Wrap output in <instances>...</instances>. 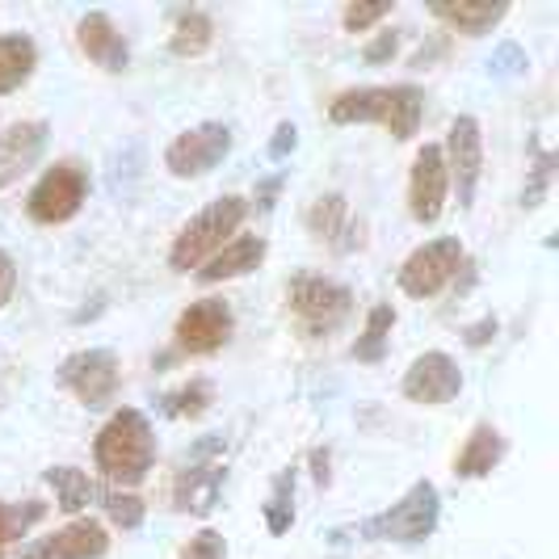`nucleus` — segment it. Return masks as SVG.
Returning <instances> with one entry per match:
<instances>
[{"mask_svg": "<svg viewBox=\"0 0 559 559\" xmlns=\"http://www.w3.org/2000/svg\"><path fill=\"white\" fill-rule=\"evenodd\" d=\"M425 114V93L417 84H366V88H345L329 102V122L354 127V122H374L392 140H413Z\"/></svg>", "mask_w": 559, "mask_h": 559, "instance_id": "f257e3e1", "label": "nucleus"}, {"mask_svg": "<svg viewBox=\"0 0 559 559\" xmlns=\"http://www.w3.org/2000/svg\"><path fill=\"white\" fill-rule=\"evenodd\" d=\"M93 459H97V472L110 484L135 488L147 479L152 463H156V433L140 408H118L102 425V433L93 442Z\"/></svg>", "mask_w": 559, "mask_h": 559, "instance_id": "f03ea898", "label": "nucleus"}, {"mask_svg": "<svg viewBox=\"0 0 559 559\" xmlns=\"http://www.w3.org/2000/svg\"><path fill=\"white\" fill-rule=\"evenodd\" d=\"M245 219H249V202L240 194L215 198L206 211H198L194 219L177 231V240H173V249H168V265H173L177 274L202 270V265L240 231Z\"/></svg>", "mask_w": 559, "mask_h": 559, "instance_id": "7ed1b4c3", "label": "nucleus"}, {"mask_svg": "<svg viewBox=\"0 0 559 559\" xmlns=\"http://www.w3.org/2000/svg\"><path fill=\"white\" fill-rule=\"evenodd\" d=\"M224 454H227L224 433H206V438L194 442V450L181 459L177 479H173V509H177V513H194V518L215 513V504H219L224 484H227Z\"/></svg>", "mask_w": 559, "mask_h": 559, "instance_id": "20e7f679", "label": "nucleus"}, {"mask_svg": "<svg viewBox=\"0 0 559 559\" xmlns=\"http://www.w3.org/2000/svg\"><path fill=\"white\" fill-rule=\"evenodd\" d=\"M438 518H442L438 488L429 479H417L392 509L358 522L354 538H366V543H425L429 534L438 531Z\"/></svg>", "mask_w": 559, "mask_h": 559, "instance_id": "39448f33", "label": "nucleus"}, {"mask_svg": "<svg viewBox=\"0 0 559 559\" xmlns=\"http://www.w3.org/2000/svg\"><path fill=\"white\" fill-rule=\"evenodd\" d=\"M286 308L295 316L299 333L316 341V336L336 333L349 311H354V295L349 286H341L333 278H320V274H295L290 286H286Z\"/></svg>", "mask_w": 559, "mask_h": 559, "instance_id": "423d86ee", "label": "nucleus"}, {"mask_svg": "<svg viewBox=\"0 0 559 559\" xmlns=\"http://www.w3.org/2000/svg\"><path fill=\"white\" fill-rule=\"evenodd\" d=\"M84 194H88V173H84V165L81 160H59V165L47 168V173L38 177V186L29 190L26 211H29V219L43 227L68 224L84 206Z\"/></svg>", "mask_w": 559, "mask_h": 559, "instance_id": "0eeeda50", "label": "nucleus"}, {"mask_svg": "<svg viewBox=\"0 0 559 559\" xmlns=\"http://www.w3.org/2000/svg\"><path fill=\"white\" fill-rule=\"evenodd\" d=\"M467 252L454 236H442V240H429L420 245L417 252H408V261L400 265V290L413 295V299H433L442 295L450 282L459 278Z\"/></svg>", "mask_w": 559, "mask_h": 559, "instance_id": "6e6552de", "label": "nucleus"}, {"mask_svg": "<svg viewBox=\"0 0 559 559\" xmlns=\"http://www.w3.org/2000/svg\"><path fill=\"white\" fill-rule=\"evenodd\" d=\"M59 388H68V392L81 400L84 408H110L114 395H118V383H122V374H118V358H114V349H81V354H72V358H63L56 370Z\"/></svg>", "mask_w": 559, "mask_h": 559, "instance_id": "1a4fd4ad", "label": "nucleus"}, {"mask_svg": "<svg viewBox=\"0 0 559 559\" xmlns=\"http://www.w3.org/2000/svg\"><path fill=\"white\" fill-rule=\"evenodd\" d=\"M231 152V127L227 122H202L194 131H181L165 147V168L177 181H194L206 177L211 168H219Z\"/></svg>", "mask_w": 559, "mask_h": 559, "instance_id": "9d476101", "label": "nucleus"}, {"mask_svg": "<svg viewBox=\"0 0 559 559\" xmlns=\"http://www.w3.org/2000/svg\"><path fill=\"white\" fill-rule=\"evenodd\" d=\"M442 160H447V177L454 181L459 206L467 211V206L476 202L479 173H484V135H479V122L472 118V114H459V118L450 122Z\"/></svg>", "mask_w": 559, "mask_h": 559, "instance_id": "9b49d317", "label": "nucleus"}, {"mask_svg": "<svg viewBox=\"0 0 559 559\" xmlns=\"http://www.w3.org/2000/svg\"><path fill=\"white\" fill-rule=\"evenodd\" d=\"M236 329V316L224 299H198L190 308L177 316V329H173V341L181 354L190 358H206L215 349H224L227 336Z\"/></svg>", "mask_w": 559, "mask_h": 559, "instance_id": "f8f14e48", "label": "nucleus"}, {"mask_svg": "<svg viewBox=\"0 0 559 559\" xmlns=\"http://www.w3.org/2000/svg\"><path fill=\"white\" fill-rule=\"evenodd\" d=\"M447 160H442V147L438 143H425L417 156H413V173H408V215L417 224H438L442 211H447Z\"/></svg>", "mask_w": 559, "mask_h": 559, "instance_id": "ddd939ff", "label": "nucleus"}, {"mask_svg": "<svg viewBox=\"0 0 559 559\" xmlns=\"http://www.w3.org/2000/svg\"><path fill=\"white\" fill-rule=\"evenodd\" d=\"M400 392H404V400H413V404L438 408V404H450L454 395L463 392V370H459V362L450 354L429 349V354H420L417 362L408 366Z\"/></svg>", "mask_w": 559, "mask_h": 559, "instance_id": "4468645a", "label": "nucleus"}, {"mask_svg": "<svg viewBox=\"0 0 559 559\" xmlns=\"http://www.w3.org/2000/svg\"><path fill=\"white\" fill-rule=\"evenodd\" d=\"M106 551H110L106 526L93 522V518H76V522H68V526L56 531L51 538L29 543L22 559H102Z\"/></svg>", "mask_w": 559, "mask_h": 559, "instance_id": "2eb2a0df", "label": "nucleus"}, {"mask_svg": "<svg viewBox=\"0 0 559 559\" xmlns=\"http://www.w3.org/2000/svg\"><path fill=\"white\" fill-rule=\"evenodd\" d=\"M47 122H13L0 131V190H9L38 165V156L47 152Z\"/></svg>", "mask_w": 559, "mask_h": 559, "instance_id": "dca6fc26", "label": "nucleus"}, {"mask_svg": "<svg viewBox=\"0 0 559 559\" xmlns=\"http://www.w3.org/2000/svg\"><path fill=\"white\" fill-rule=\"evenodd\" d=\"M308 231L320 240V245H329L333 252L362 249V224L349 215L345 194L316 198V202H311V211H308Z\"/></svg>", "mask_w": 559, "mask_h": 559, "instance_id": "f3484780", "label": "nucleus"}, {"mask_svg": "<svg viewBox=\"0 0 559 559\" xmlns=\"http://www.w3.org/2000/svg\"><path fill=\"white\" fill-rule=\"evenodd\" d=\"M76 47H81L97 68H106V72H127V68H131L127 38L118 34V26L110 22V13H102V9H93V13L81 17V26H76Z\"/></svg>", "mask_w": 559, "mask_h": 559, "instance_id": "a211bd4d", "label": "nucleus"}, {"mask_svg": "<svg viewBox=\"0 0 559 559\" xmlns=\"http://www.w3.org/2000/svg\"><path fill=\"white\" fill-rule=\"evenodd\" d=\"M261 261H265V240H261V236H231L224 249L198 270V278L206 282V286H215V282L252 274Z\"/></svg>", "mask_w": 559, "mask_h": 559, "instance_id": "6ab92c4d", "label": "nucleus"}, {"mask_svg": "<svg viewBox=\"0 0 559 559\" xmlns=\"http://www.w3.org/2000/svg\"><path fill=\"white\" fill-rule=\"evenodd\" d=\"M429 13L438 22H447L454 34H467V38H484L492 34V26H501L509 4L504 0H463V4H429Z\"/></svg>", "mask_w": 559, "mask_h": 559, "instance_id": "aec40b11", "label": "nucleus"}, {"mask_svg": "<svg viewBox=\"0 0 559 559\" xmlns=\"http://www.w3.org/2000/svg\"><path fill=\"white\" fill-rule=\"evenodd\" d=\"M501 459H504L501 429H497V425H488V420H479L476 429H472V438H467V447L459 450V459H454V476L459 479H484L501 467Z\"/></svg>", "mask_w": 559, "mask_h": 559, "instance_id": "412c9836", "label": "nucleus"}, {"mask_svg": "<svg viewBox=\"0 0 559 559\" xmlns=\"http://www.w3.org/2000/svg\"><path fill=\"white\" fill-rule=\"evenodd\" d=\"M38 68V47L29 43L26 34H4L0 38V97L22 88Z\"/></svg>", "mask_w": 559, "mask_h": 559, "instance_id": "4be33fe9", "label": "nucleus"}, {"mask_svg": "<svg viewBox=\"0 0 559 559\" xmlns=\"http://www.w3.org/2000/svg\"><path fill=\"white\" fill-rule=\"evenodd\" d=\"M211 43H215V22L202 13V9H186L177 22H173V38H168V47H173V56L177 59H198L211 51Z\"/></svg>", "mask_w": 559, "mask_h": 559, "instance_id": "5701e85b", "label": "nucleus"}, {"mask_svg": "<svg viewBox=\"0 0 559 559\" xmlns=\"http://www.w3.org/2000/svg\"><path fill=\"white\" fill-rule=\"evenodd\" d=\"M47 484L56 488V504L63 513H81L93 501H102V488L84 476L81 467H47Z\"/></svg>", "mask_w": 559, "mask_h": 559, "instance_id": "b1692460", "label": "nucleus"}, {"mask_svg": "<svg viewBox=\"0 0 559 559\" xmlns=\"http://www.w3.org/2000/svg\"><path fill=\"white\" fill-rule=\"evenodd\" d=\"M392 329H395V308H392V304H379V308H370L362 336L354 341V349H349V354H354L358 362H383Z\"/></svg>", "mask_w": 559, "mask_h": 559, "instance_id": "393cba45", "label": "nucleus"}, {"mask_svg": "<svg viewBox=\"0 0 559 559\" xmlns=\"http://www.w3.org/2000/svg\"><path fill=\"white\" fill-rule=\"evenodd\" d=\"M43 518H47V504L43 501H22V504L0 501V556L13 551Z\"/></svg>", "mask_w": 559, "mask_h": 559, "instance_id": "a878e982", "label": "nucleus"}, {"mask_svg": "<svg viewBox=\"0 0 559 559\" xmlns=\"http://www.w3.org/2000/svg\"><path fill=\"white\" fill-rule=\"evenodd\" d=\"M211 400H215V388H211L206 379H194V383H186V388H177V392L160 395V413L173 420H194L211 408Z\"/></svg>", "mask_w": 559, "mask_h": 559, "instance_id": "bb28decb", "label": "nucleus"}, {"mask_svg": "<svg viewBox=\"0 0 559 559\" xmlns=\"http://www.w3.org/2000/svg\"><path fill=\"white\" fill-rule=\"evenodd\" d=\"M295 526V467L278 472L274 488H270V501H265V531L286 534Z\"/></svg>", "mask_w": 559, "mask_h": 559, "instance_id": "cd10ccee", "label": "nucleus"}, {"mask_svg": "<svg viewBox=\"0 0 559 559\" xmlns=\"http://www.w3.org/2000/svg\"><path fill=\"white\" fill-rule=\"evenodd\" d=\"M102 504H106V518H110L118 531H140L143 518H147V504L135 497V492H102Z\"/></svg>", "mask_w": 559, "mask_h": 559, "instance_id": "c85d7f7f", "label": "nucleus"}, {"mask_svg": "<svg viewBox=\"0 0 559 559\" xmlns=\"http://www.w3.org/2000/svg\"><path fill=\"white\" fill-rule=\"evenodd\" d=\"M531 68V59H526V51L518 47V43H501L497 51H492V59H488V72L497 76V81H513V76H522Z\"/></svg>", "mask_w": 559, "mask_h": 559, "instance_id": "c756f323", "label": "nucleus"}, {"mask_svg": "<svg viewBox=\"0 0 559 559\" xmlns=\"http://www.w3.org/2000/svg\"><path fill=\"white\" fill-rule=\"evenodd\" d=\"M383 17H392V0H379V4H345L341 26L349 29V34H362V29H370L374 22H383Z\"/></svg>", "mask_w": 559, "mask_h": 559, "instance_id": "7c9ffc66", "label": "nucleus"}, {"mask_svg": "<svg viewBox=\"0 0 559 559\" xmlns=\"http://www.w3.org/2000/svg\"><path fill=\"white\" fill-rule=\"evenodd\" d=\"M551 168H556V156H551V152H538V165H534L531 186H526V194H522V206H538V202H543L547 186H551Z\"/></svg>", "mask_w": 559, "mask_h": 559, "instance_id": "2f4dec72", "label": "nucleus"}, {"mask_svg": "<svg viewBox=\"0 0 559 559\" xmlns=\"http://www.w3.org/2000/svg\"><path fill=\"white\" fill-rule=\"evenodd\" d=\"M224 534L219 531H198L190 543H186V551L181 559H224Z\"/></svg>", "mask_w": 559, "mask_h": 559, "instance_id": "473e14b6", "label": "nucleus"}, {"mask_svg": "<svg viewBox=\"0 0 559 559\" xmlns=\"http://www.w3.org/2000/svg\"><path fill=\"white\" fill-rule=\"evenodd\" d=\"M295 147H299V127H295V122H278V131H274V140H270V147H265V156L278 165V160H286Z\"/></svg>", "mask_w": 559, "mask_h": 559, "instance_id": "72a5a7b5", "label": "nucleus"}, {"mask_svg": "<svg viewBox=\"0 0 559 559\" xmlns=\"http://www.w3.org/2000/svg\"><path fill=\"white\" fill-rule=\"evenodd\" d=\"M395 51H400V34H395V29H388V34H379V38L366 47L362 59H366V63H388Z\"/></svg>", "mask_w": 559, "mask_h": 559, "instance_id": "f704fd0d", "label": "nucleus"}, {"mask_svg": "<svg viewBox=\"0 0 559 559\" xmlns=\"http://www.w3.org/2000/svg\"><path fill=\"white\" fill-rule=\"evenodd\" d=\"M13 290H17V265H13V257L0 249V308L13 299Z\"/></svg>", "mask_w": 559, "mask_h": 559, "instance_id": "c9c22d12", "label": "nucleus"}, {"mask_svg": "<svg viewBox=\"0 0 559 559\" xmlns=\"http://www.w3.org/2000/svg\"><path fill=\"white\" fill-rule=\"evenodd\" d=\"M497 336V316H484L479 324H472V329H463V341L472 345V349H484L488 341Z\"/></svg>", "mask_w": 559, "mask_h": 559, "instance_id": "e433bc0d", "label": "nucleus"}, {"mask_svg": "<svg viewBox=\"0 0 559 559\" xmlns=\"http://www.w3.org/2000/svg\"><path fill=\"white\" fill-rule=\"evenodd\" d=\"M278 190H282V177L265 181V186H257V206H261V211H270V206H274V198H278Z\"/></svg>", "mask_w": 559, "mask_h": 559, "instance_id": "4c0bfd02", "label": "nucleus"}, {"mask_svg": "<svg viewBox=\"0 0 559 559\" xmlns=\"http://www.w3.org/2000/svg\"><path fill=\"white\" fill-rule=\"evenodd\" d=\"M311 459H316V484L324 488V484H329V454H324V450H316Z\"/></svg>", "mask_w": 559, "mask_h": 559, "instance_id": "58836bf2", "label": "nucleus"}]
</instances>
